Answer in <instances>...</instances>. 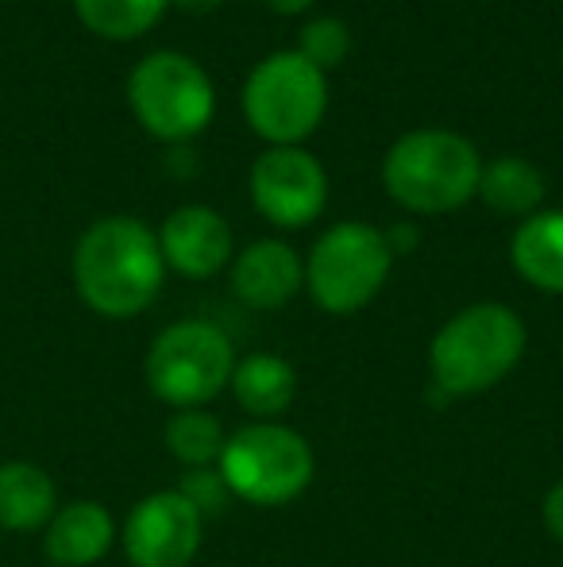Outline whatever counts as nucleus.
<instances>
[{
    "label": "nucleus",
    "mask_w": 563,
    "mask_h": 567,
    "mask_svg": "<svg viewBox=\"0 0 563 567\" xmlns=\"http://www.w3.org/2000/svg\"><path fill=\"white\" fill-rule=\"evenodd\" d=\"M386 244H390V251H394V255L414 251V247H417V228H409V225H394L390 231H386Z\"/></svg>",
    "instance_id": "obj_23"
},
{
    "label": "nucleus",
    "mask_w": 563,
    "mask_h": 567,
    "mask_svg": "<svg viewBox=\"0 0 563 567\" xmlns=\"http://www.w3.org/2000/svg\"><path fill=\"white\" fill-rule=\"evenodd\" d=\"M205 517L178 491H155L132 506L121 545L132 567H189L201 553Z\"/></svg>",
    "instance_id": "obj_10"
},
{
    "label": "nucleus",
    "mask_w": 563,
    "mask_h": 567,
    "mask_svg": "<svg viewBox=\"0 0 563 567\" xmlns=\"http://www.w3.org/2000/svg\"><path fill=\"white\" fill-rule=\"evenodd\" d=\"M329 113V82L298 51H274L243 82L248 127L271 147H298Z\"/></svg>",
    "instance_id": "obj_7"
},
{
    "label": "nucleus",
    "mask_w": 563,
    "mask_h": 567,
    "mask_svg": "<svg viewBox=\"0 0 563 567\" xmlns=\"http://www.w3.org/2000/svg\"><path fill=\"white\" fill-rule=\"evenodd\" d=\"M525 348L529 329L510 306L479 301V306L459 309L428 343L432 394L444 402L487 394L518 371Z\"/></svg>",
    "instance_id": "obj_2"
},
{
    "label": "nucleus",
    "mask_w": 563,
    "mask_h": 567,
    "mask_svg": "<svg viewBox=\"0 0 563 567\" xmlns=\"http://www.w3.org/2000/svg\"><path fill=\"white\" fill-rule=\"evenodd\" d=\"M59 509V486L39 463L8 460L0 463V529L43 533Z\"/></svg>",
    "instance_id": "obj_15"
},
{
    "label": "nucleus",
    "mask_w": 563,
    "mask_h": 567,
    "mask_svg": "<svg viewBox=\"0 0 563 567\" xmlns=\"http://www.w3.org/2000/svg\"><path fill=\"white\" fill-rule=\"evenodd\" d=\"M170 0H74V12L93 35L128 43L139 39L163 20Z\"/></svg>",
    "instance_id": "obj_19"
},
{
    "label": "nucleus",
    "mask_w": 563,
    "mask_h": 567,
    "mask_svg": "<svg viewBox=\"0 0 563 567\" xmlns=\"http://www.w3.org/2000/svg\"><path fill=\"white\" fill-rule=\"evenodd\" d=\"M305 290V262L282 239H256L232 259V293L248 309L274 313Z\"/></svg>",
    "instance_id": "obj_12"
},
{
    "label": "nucleus",
    "mask_w": 563,
    "mask_h": 567,
    "mask_svg": "<svg viewBox=\"0 0 563 567\" xmlns=\"http://www.w3.org/2000/svg\"><path fill=\"white\" fill-rule=\"evenodd\" d=\"M482 158L471 140L444 127L406 132L383 158V186L417 217L456 213L479 194Z\"/></svg>",
    "instance_id": "obj_3"
},
{
    "label": "nucleus",
    "mask_w": 563,
    "mask_h": 567,
    "mask_svg": "<svg viewBox=\"0 0 563 567\" xmlns=\"http://www.w3.org/2000/svg\"><path fill=\"white\" fill-rule=\"evenodd\" d=\"M510 262L533 290L563 293V213H533L510 239Z\"/></svg>",
    "instance_id": "obj_16"
},
{
    "label": "nucleus",
    "mask_w": 563,
    "mask_h": 567,
    "mask_svg": "<svg viewBox=\"0 0 563 567\" xmlns=\"http://www.w3.org/2000/svg\"><path fill=\"white\" fill-rule=\"evenodd\" d=\"M347 51H352V31H347L344 20H336V16H316L298 35V54L305 62H313L321 74L336 70L340 62L347 59Z\"/></svg>",
    "instance_id": "obj_20"
},
{
    "label": "nucleus",
    "mask_w": 563,
    "mask_h": 567,
    "mask_svg": "<svg viewBox=\"0 0 563 567\" xmlns=\"http://www.w3.org/2000/svg\"><path fill=\"white\" fill-rule=\"evenodd\" d=\"M121 540L116 517L101 502L74 498L54 509L43 529V553L51 567H93L101 564Z\"/></svg>",
    "instance_id": "obj_13"
},
{
    "label": "nucleus",
    "mask_w": 563,
    "mask_h": 567,
    "mask_svg": "<svg viewBox=\"0 0 563 567\" xmlns=\"http://www.w3.org/2000/svg\"><path fill=\"white\" fill-rule=\"evenodd\" d=\"M166 452L181 463V467H217L220 452L228 444L225 421L209 410H174L163 429Z\"/></svg>",
    "instance_id": "obj_18"
},
{
    "label": "nucleus",
    "mask_w": 563,
    "mask_h": 567,
    "mask_svg": "<svg viewBox=\"0 0 563 567\" xmlns=\"http://www.w3.org/2000/svg\"><path fill=\"white\" fill-rule=\"evenodd\" d=\"M217 471L232 498L259 509H279L313 486L316 455L298 429L282 421H251L228 436Z\"/></svg>",
    "instance_id": "obj_4"
},
{
    "label": "nucleus",
    "mask_w": 563,
    "mask_h": 567,
    "mask_svg": "<svg viewBox=\"0 0 563 567\" xmlns=\"http://www.w3.org/2000/svg\"><path fill=\"white\" fill-rule=\"evenodd\" d=\"M158 236V251H163L166 270L181 278H217L228 262L236 259V239L228 220L209 205H181L163 220Z\"/></svg>",
    "instance_id": "obj_11"
},
{
    "label": "nucleus",
    "mask_w": 563,
    "mask_h": 567,
    "mask_svg": "<svg viewBox=\"0 0 563 567\" xmlns=\"http://www.w3.org/2000/svg\"><path fill=\"white\" fill-rule=\"evenodd\" d=\"M166 262L158 236L136 217H105L74 247V290L105 321H132L158 298Z\"/></svg>",
    "instance_id": "obj_1"
},
{
    "label": "nucleus",
    "mask_w": 563,
    "mask_h": 567,
    "mask_svg": "<svg viewBox=\"0 0 563 567\" xmlns=\"http://www.w3.org/2000/svg\"><path fill=\"white\" fill-rule=\"evenodd\" d=\"M174 491L181 494V498L189 502V506L197 509L201 517H212L220 514V509L228 506V498H232V491H228V483L220 478L217 467H197V471H186V478H181Z\"/></svg>",
    "instance_id": "obj_21"
},
{
    "label": "nucleus",
    "mask_w": 563,
    "mask_h": 567,
    "mask_svg": "<svg viewBox=\"0 0 563 567\" xmlns=\"http://www.w3.org/2000/svg\"><path fill=\"white\" fill-rule=\"evenodd\" d=\"M394 267L386 231L367 220L332 225L305 259V290L321 313L352 317L383 293Z\"/></svg>",
    "instance_id": "obj_6"
},
{
    "label": "nucleus",
    "mask_w": 563,
    "mask_h": 567,
    "mask_svg": "<svg viewBox=\"0 0 563 567\" xmlns=\"http://www.w3.org/2000/svg\"><path fill=\"white\" fill-rule=\"evenodd\" d=\"M228 390H232L236 405L256 421H279L298 398V371L282 355L251 351V355L236 359Z\"/></svg>",
    "instance_id": "obj_14"
},
{
    "label": "nucleus",
    "mask_w": 563,
    "mask_h": 567,
    "mask_svg": "<svg viewBox=\"0 0 563 567\" xmlns=\"http://www.w3.org/2000/svg\"><path fill=\"white\" fill-rule=\"evenodd\" d=\"M544 194H549L544 174L533 163H525V158H494L479 174V197L494 213H502V217L529 220L533 213H541Z\"/></svg>",
    "instance_id": "obj_17"
},
{
    "label": "nucleus",
    "mask_w": 563,
    "mask_h": 567,
    "mask_svg": "<svg viewBox=\"0 0 563 567\" xmlns=\"http://www.w3.org/2000/svg\"><path fill=\"white\" fill-rule=\"evenodd\" d=\"M248 186L251 205L274 228H309L329 205V174L305 147H267Z\"/></svg>",
    "instance_id": "obj_9"
},
{
    "label": "nucleus",
    "mask_w": 563,
    "mask_h": 567,
    "mask_svg": "<svg viewBox=\"0 0 563 567\" xmlns=\"http://www.w3.org/2000/svg\"><path fill=\"white\" fill-rule=\"evenodd\" d=\"M128 105L147 135L186 143L209 127L217 113V90L189 54L155 51L128 74Z\"/></svg>",
    "instance_id": "obj_8"
},
{
    "label": "nucleus",
    "mask_w": 563,
    "mask_h": 567,
    "mask_svg": "<svg viewBox=\"0 0 563 567\" xmlns=\"http://www.w3.org/2000/svg\"><path fill=\"white\" fill-rule=\"evenodd\" d=\"M271 12H279V16H301V12H309V8L316 4V0H263Z\"/></svg>",
    "instance_id": "obj_24"
},
{
    "label": "nucleus",
    "mask_w": 563,
    "mask_h": 567,
    "mask_svg": "<svg viewBox=\"0 0 563 567\" xmlns=\"http://www.w3.org/2000/svg\"><path fill=\"white\" fill-rule=\"evenodd\" d=\"M174 8H181V12H194V16H205V12H217L225 0H170Z\"/></svg>",
    "instance_id": "obj_25"
},
{
    "label": "nucleus",
    "mask_w": 563,
    "mask_h": 567,
    "mask_svg": "<svg viewBox=\"0 0 563 567\" xmlns=\"http://www.w3.org/2000/svg\"><path fill=\"white\" fill-rule=\"evenodd\" d=\"M544 525H549L552 540H560L563 545V478L552 486L549 494H544Z\"/></svg>",
    "instance_id": "obj_22"
},
{
    "label": "nucleus",
    "mask_w": 563,
    "mask_h": 567,
    "mask_svg": "<svg viewBox=\"0 0 563 567\" xmlns=\"http://www.w3.org/2000/svg\"><path fill=\"white\" fill-rule=\"evenodd\" d=\"M236 371V348L212 321H174L150 340L147 374L150 394L170 410H205L228 390Z\"/></svg>",
    "instance_id": "obj_5"
}]
</instances>
